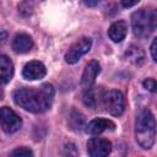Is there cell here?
Instances as JSON below:
<instances>
[{
  "label": "cell",
  "instance_id": "cell-1",
  "mask_svg": "<svg viewBox=\"0 0 157 157\" xmlns=\"http://www.w3.org/2000/svg\"><path fill=\"white\" fill-rule=\"evenodd\" d=\"M54 99V88L49 83H44L36 88H18L13 92V101L25 110L32 113H42L48 110Z\"/></svg>",
  "mask_w": 157,
  "mask_h": 157
},
{
  "label": "cell",
  "instance_id": "cell-2",
  "mask_svg": "<svg viewBox=\"0 0 157 157\" xmlns=\"http://www.w3.org/2000/svg\"><path fill=\"white\" fill-rule=\"evenodd\" d=\"M135 137L137 144L148 150L153 146L156 140V121L153 114L148 109H144L136 118L135 123Z\"/></svg>",
  "mask_w": 157,
  "mask_h": 157
},
{
  "label": "cell",
  "instance_id": "cell-3",
  "mask_svg": "<svg viewBox=\"0 0 157 157\" xmlns=\"http://www.w3.org/2000/svg\"><path fill=\"white\" fill-rule=\"evenodd\" d=\"M156 23L157 15L155 10L141 9L131 16V27L134 34L139 38H147L156 29Z\"/></svg>",
  "mask_w": 157,
  "mask_h": 157
},
{
  "label": "cell",
  "instance_id": "cell-4",
  "mask_svg": "<svg viewBox=\"0 0 157 157\" xmlns=\"http://www.w3.org/2000/svg\"><path fill=\"white\" fill-rule=\"evenodd\" d=\"M102 102L104 109L114 115V117H120L124 113L125 109V98L120 91H108L104 94H102Z\"/></svg>",
  "mask_w": 157,
  "mask_h": 157
},
{
  "label": "cell",
  "instance_id": "cell-5",
  "mask_svg": "<svg viewBox=\"0 0 157 157\" xmlns=\"http://www.w3.org/2000/svg\"><path fill=\"white\" fill-rule=\"evenodd\" d=\"M22 125L21 118L9 107L0 108V126L6 134L16 132Z\"/></svg>",
  "mask_w": 157,
  "mask_h": 157
},
{
  "label": "cell",
  "instance_id": "cell-6",
  "mask_svg": "<svg viewBox=\"0 0 157 157\" xmlns=\"http://www.w3.org/2000/svg\"><path fill=\"white\" fill-rule=\"evenodd\" d=\"M91 45H92L91 38H87V37L80 38L66 52V54H65V61L67 64H75V63H77L82 55H85L86 53L90 52Z\"/></svg>",
  "mask_w": 157,
  "mask_h": 157
},
{
  "label": "cell",
  "instance_id": "cell-7",
  "mask_svg": "<svg viewBox=\"0 0 157 157\" xmlns=\"http://www.w3.org/2000/svg\"><path fill=\"white\" fill-rule=\"evenodd\" d=\"M112 151L110 141L101 137H93L87 142V152L92 157H104Z\"/></svg>",
  "mask_w": 157,
  "mask_h": 157
},
{
  "label": "cell",
  "instance_id": "cell-8",
  "mask_svg": "<svg viewBox=\"0 0 157 157\" xmlns=\"http://www.w3.org/2000/svg\"><path fill=\"white\" fill-rule=\"evenodd\" d=\"M45 74L47 69L40 61H29L22 70V75L26 80H39L43 78Z\"/></svg>",
  "mask_w": 157,
  "mask_h": 157
},
{
  "label": "cell",
  "instance_id": "cell-9",
  "mask_svg": "<svg viewBox=\"0 0 157 157\" xmlns=\"http://www.w3.org/2000/svg\"><path fill=\"white\" fill-rule=\"evenodd\" d=\"M99 71H101L99 64H98L96 60L90 61V63L86 65L85 70H83V74H82V77H81V85H82L85 88L91 87V86L94 83L96 77H97V75L99 74Z\"/></svg>",
  "mask_w": 157,
  "mask_h": 157
},
{
  "label": "cell",
  "instance_id": "cell-10",
  "mask_svg": "<svg viewBox=\"0 0 157 157\" xmlns=\"http://www.w3.org/2000/svg\"><path fill=\"white\" fill-rule=\"evenodd\" d=\"M114 128H115V124L112 120L104 119V118H97L88 123L86 131L91 135H98L105 130H114Z\"/></svg>",
  "mask_w": 157,
  "mask_h": 157
},
{
  "label": "cell",
  "instance_id": "cell-11",
  "mask_svg": "<svg viewBox=\"0 0 157 157\" xmlns=\"http://www.w3.org/2000/svg\"><path fill=\"white\" fill-rule=\"evenodd\" d=\"M33 48V40L32 38L26 33H18L15 36L12 42V49L16 53H27Z\"/></svg>",
  "mask_w": 157,
  "mask_h": 157
},
{
  "label": "cell",
  "instance_id": "cell-12",
  "mask_svg": "<svg viewBox=\"0 0 157 157\" xmlns=\"http://www.w3.org/2000/svg\"><path fill=\"white\" fill-rule=\"evenodd\" d=\"M126 33H128V25H126L125 21H117V22H114V23L109 27V29H108V36H109V38H110L113 42H115V43L121 42V40L125 38Z\"/></svg>",
  "mask_w": 157,
  "mask_h": 157
},
{
  "label": "cell",
  "instance_id": "cell-13",
  "mask_svg": "<svg viewBox=\"0 0 157 157\" xmlns=\"http://www.w3.org/2000/svg\"><path fill=\"white\" fill-rule=\"evenodd\" d=\"M13 75V64L6 55H0V85L7 83Z\"/></svg>",
  "mask_w": 157,
  "mask_h": 157
},
{
  "label": "cell",
  "instance_id": "cell-14",
  "mask_svg": "<svg viewBox=\"0 0 157 157\" xmlns=\"http://www.w3.org/2000/svg\"><path fill=\"white\" fill-rule=\"evenodd\" d=\"M124 56H125L126 60H129L130 63H132L134 65H137V66L142 65L144 61H145V53H144V50L141 48L136 47V45H130L128 48V50L125 52Z\"/></svg>",
  "mask_w": 157,
  "mask_h": 157
},
{
  "label": "cell",
  "instance_id": "cell-15",
  "mask_svg": "<svg viewBox=\"0 0 157 157\" xmlns=\"http://www.w3.org/2000/svg\"><path fill=\"white\" fill-rule=\"evenodd\" d=\"M99 98H102L101 90H97L93 87H87V90L83 94V102L86 105H88L91 108H96L99 102Z\"/></svg>",
  "mask_w": 157,
  "mask_h": 157
},
{
  "label": "cell",
  "instance_id": "cell-16",
  "mask_svg": "<svg viewBox=\"0 0 157 157\" xmlns=\"http://www.w3.org/2000/svg\"><path fill=\"white\" fill-rule=\"evenodd\" d=\"M70 120L71 121H75V124H72V128L74 129H80L81 126H83L85 119H83V115L81 113H78V112H72V114L70 117Z\"/></svg>",
  "mask_w": 157,
  "mask_h": 157
},
{
  "label": "cell",
  "instance_id": "cell-17",
  "mask_svg": "<svg viewBox=\"0 0 157 157\" xmlns=\"http://www.w3.org/2000/svg\"><path fill=\"white\" fill-rule=\"evenodd\" d=\"M12 156H32L33 152L27 147H18L11 152Z\"/></svg>",
  "mask_w": 157,
  "mask_h": 157
},
{
  "label": "cell",
  "instance_id": "cell-18",
  "mask_svg": "<svg viewBox=\"0 0 157 157\" xmlns=\"http://www.w3.org/2000/svg\"><path fill=\"white\" fill-rule=\"evenodd\" d=\"M144 87L146 90H148L150 92H155L156 91V81H155V78H146L144 81Z\"/></svg>",
  "mask_w": 157,
  "mask_h": 157
},
{
  "label": "cell",
  "instance_id": "cell-19",
  "mask_svg": "<svg viewBox=\"0 0 157 157\" xmlns=\"http://www.w3.org/2000/svg\"><path fill=\"white\" fill-rule=\"evenodd\" d=\"M65 155H74V156H76L77 155V151L75 148V145H72V144L66 145L65 146Z\"/></svg>",
  "mask_w": 157,
  "mask_h": 157
},
{
  "label": "cell",
  "instance_id": "cell-20",
  "mask_svg": "<svg viewBox=\"0 0 157 157\" xmlns=\"http://www.w3.org/2000/svg\"><path fill=\"white\" fill-rule=\"evenodd\" d=\"M156 45H157V40L156 38L152 40V44H151V55H152V59L153 61L157 60V54H156Z\"/></svg>",
  "mask_w": 157,
  "mask_h": 157
},
{
  "label": "cell",
  "instance_id": "cell-21",
  "mask_svg": "<svg viewBox=\"0 0 157 157\" xmlns=\"http://www.w3.org/2000/svg\"><path fill=\"white\" fill-rule=\"evenodd\" d=\"M140 0H121V5L124 7H132L134 5H136Z\"/></svg>",
  "mask_w": 157,
  "mask_h": 157
},
{
  "label": "cell",
  "instance_id": "cell-22",
  "mask_svg": "<svg viewBox=\"0 0 157 157\" xmlns=\"http://www.w3.org/2000/svg\"><path fill=\"white\" fill-rule=\"evenodd\" d=\"M83 1H85V4H86L87 6H90V7H94V6H97V5L99 4L101 0H83Z\"/></svg>",
  "mask_w": 157,
  "mask_h": 157
}]
</instances>
